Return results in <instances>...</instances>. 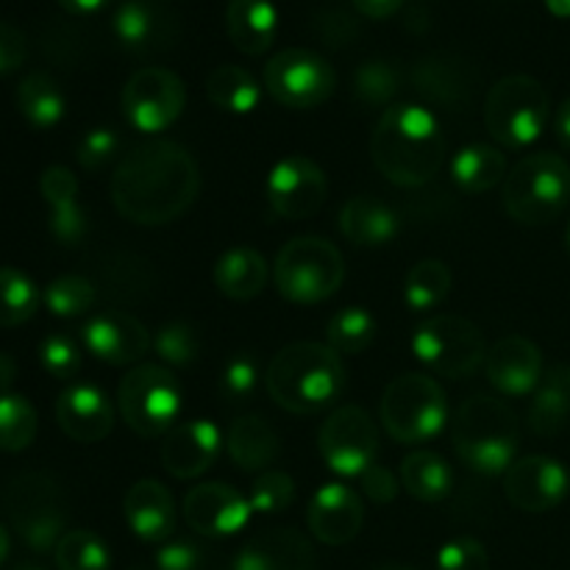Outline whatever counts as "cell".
Instances as JSON below:
<instances>
[{"label": "cell", "instance_id": "cell-52", "mask_svg": "<svg viewBox=\"0 0 570 570\" xmlns=\"http://www.w3.org/2000/svg\"><path fill=\"white\" fill-rule=\"evenodd\" d=\"M351 3L367 20H387V17L399 14L404 0H351Z\"/></svg>", "mask_w": 570, "mask_h": 570}, {"label": "cell", "instance_id": "cell-16", "mask_svg": "<svg viewBox=\"0 0 570 570\" xmlns=\"http://www.w3.org/2000/svg\"><path fill=\"white\" fill-rule=\"evenodd\" d=\"M570 493V471L546 454L518 456L504 473V495L521 512H551Z\"/></svg>", "mask_w": 570, "mask_h": 570}, {"label": "cell", "instance_id": "cell-25", "mask_svg": "<svg viewBox=\"0 0 570 570\" xmlns=\"http://www.w3.org/2000/svg\"><path fill=\"white\" fill-rule=\"evenodd\" d=\"M232 570H315V549L298 529H267L237 551Z\"/></svg>", "mask_w": 570, "mask_h": 570}, {"label": "cell", "instance_id": "cell-21", "mask_svg": "<svg viewBox=\"0 0 570 570\" xmlns=\"http://www.w3.org/2000/svg\"><path fill=\"white\" fill-rule=\"evenodd\" d=\"M312 538L326 546H345L356 540L365 523L362 495L345 482H326L315 490L306 510Z\"/></svg>", "mask_w": 570, "mask_h": 570}, {"label": "cell", "instance_id": "cell-60", "mask_svg": "<svg viewBox=\"0 0 570 570\" xmlns=\"http://www.w3.org/2000/svg\"><path fill=\"white\" fill-rule=\"evenodd\" d=\"M566 245H568V254H570V223H568V228H566Z\"/></svg>", "mask_w": 570, "mask_h": 570}, {"label": "cell", "instance_id": "cell-35", "mask_svg": "<svg viewBox=\"0 0 570 570\" xmlns=\"http://www.w3.org/2000/svg\"><path fill=\"white\" fill-rule=\"evenodd\" d=\"M111 31L122 48L148 50L159 42L165 20H161V11L148 0H126L117 6L111 17Z\"/></svg>", "mask_w": 570, "mask_h": 570}, {"label": "cell", "instance_id": "cell-57", "mask_svg": "<svg viewBox=\"0 0 570 570\" xmlns=\"http://www.w3.org/2000/svg\"><path fill=\"white\" fill-rule=\"evenodd\" d=\"M9 551H11L9 529H6L3 523H0V566H3V562H6V557H9Z\"/></svg>", "mask_w": 570, "mask_h": 570}, {"label": "cell", "instance_id": "cell-48", "mask_svg": "<svg viewBox=\"0 0 570 570\" xmlns=\"http://www.w3.org/2000/svg\"><path fill=\"white\" fill-rule=\"evenodd\" d=\"M117 150H120V137H117L115 128L98 126V128H92L89 134H83L81 142H78L76 159L83 170L98 173V170H104L111 159H115Z\"/></svg>", "mask_w": 570, "mask_h": 570}, {"label": "cell", "instance_id": "cell-55", "mask_svg": "<svg viewBox=\"0 0 570 570\" xmlns=\"http://www.w3.org/2000/svg\"><path fill=\"white\" fill-rule=\"evenodd\" d=\"M17 379V362L14 356L6 354V351H0V393H6V390L14 384Z\"/></svg>", "mask_w": 570, "mask_h": 570}, {"label": "cell", "instance_id": "cell-19", "mask_svg": "<svg viewBox=\"0 0 570 570\" xmlns=\"http://www.w3.org/2000/svg\"><path fill=\"white\" fill-rule=\"evenodd\" d=\"M223 445H226V438L209 417H193V421L176 423L161 440V468L173 479H184V482L198 479L215 465Z\"/></svg>", "mask_w": 570, "mask_h": 570}, {"label": "cell", "instance_id": "cell-44", "mask_svg": "<svg viewBox=\"0 0 570 570\" xmlns=\"http://www.w3.org/2000/svg\"><path fill=\"white\" fill-rule=\"evenodd\" d=\"M262 384V365L250 351H243V354H234L232 360H226L220 371V382H217V390H220L223 401L226 404H248L256 393H259Z\"/></svg>", "mask_w": 570, "mask_h": 570}, {"label": "cell", "instance_id": "cell-27", "mask_svg": "<svg viewBox=\"0 0 570 570\" xmlns=\"http://www.w3.org/2000/svg\"><path fill=\"white\" fill-rule=\"evenodd\" d=\"M226 451L234 465L243 473L271 471L273 462L278 460L282 440L276 429L259 415H243L232 423L226 434Z\"/></svg>", "mask_w": 570, "mask_h": 570}, {"label": "cell", "instance_id": "cell-5", "mask_svg": "<svg viewBox=\"0 0 570 570\" xmlns=\"http://www.w3.org/2000/svg\"><path fill=\"white\" fill-rule=\"evenodd\" d=\"M570 204V165L560 154L538 150L507 173L504 209L521 226H546Z\"/></svg>", "mask_w": 570, "mask_h": 570}, {"label": "cell", "instance_id": "cell-47", "mask_svg": "<svg viewBox=\"0 0 570 570\" xmlns=\"http://www.w3.org/2000/svg\"><path fill=\"white\" fill-rule=\"evenodd\" d=\"M438 570H490V554L476 538H451L440 546Z\"/></svg>", "mask_w": 570, "mask_h": 570}, {"label": "cell", "instance_id": "cell-37", "mask_svg": "<svg viewBox=\"0 0 570 570\" xmlns=\"http://www.w3.org/2000/svg\"><path fill=\"white\" fill-rule=\"evenodd\" d=\"M379 323L365 306H343L326 323V345H332L340 356H356L367 351L376 340Z\"/></svg>", "mask_w": 570, "mask_h": 570}, {"label": "cell", "instance_id": "cell-23", "mask_svg": "<svg viewBox=\"0 0 570 570\" xmlns=\"http://www.w3.org/2000/svg\"><path fill=\"white\" fill-rule=\"evenodd\" d=\"M78 178L70 167L50 165L39 178V193L50 209L48 228L53 239L65 248H76L87 239L89 217L78 200Z\"/></svg>", "mask_w": 570, "mask_h": 570}, {"label": "cell", "instance_id": "cell-46", "mask_svg": "<svg viewBox=\"0 0 570 570\" xmlns=\"http://www.w3.org/2000/svg\"><path fill=\"white\" fill-rule=\"evenodd\" d=\"M39 362L50 379L70 382L81 371V348L67 334H48L39 345Z\"/></svg>", "mask_w": 570, "mask_h": 570}, {"label": "cell", "instance_id": "cell-38", "mask_svg": "<svg viewBox=\"0 0 570 570\" xmlns=\"http://www.w3.org/2000/svg\"><path fill=\"white\" fill-rule=\"evenodd\" d=\"M42 304V293L17 267H0V328H14L31 321Z\"/></svg>", "mask_w": 570, "mask_h": 570}, {"label": "cell", "instance_id": "cell-12", "mask_svg": "<svg viewBox=\"0 0 570 570\" xmlns=\"http://www.w3.org/2000/svg\"><path fill=\"white\" fill-rule=\"evenodd\" d=\"M337 87L334 67L309 48H287L265 65V92L287 109H315Z\"/></svg>", "mask_w": 570, "mask_h": 570}, {"label": "cell", "instance_id": "cell-18", "mask_svg": "<svg viewBox=\"0 0 570 570\" xmlns=\"http://www.w3.org/2000/svg\"><path fill=\"white\" fill-rule=\"evenodd\" d=\"M81 343L95 360L115 367L142 365L154 337L139 317L128 312H100L81 328Z\"/></svg>", "mask_w": 570, "mask_h": 570}, {"label": "cell", "instance_id": "cell-50", "mask_svg": "<svg viewBox=\"0 0 570 570\" xmlns=\"http://www.w3.org/2000/svg\"><path fill=\"white\" fill-rule=\"evenodd\" d=\"M360 488L362 493H365V499H371L373 504H393L395 499H399V479H395V473L390 471V468L384 465H371L365 473L360 476Z\"/></svg>", "mask_w": 570, "mask_h": 570}, {"label": "cell", "instance_id": "cell-22", "mask_svg": "<svg viewBox=\"0 0 570 570\" xmlns=\"http://www.w3.org/2000/svg\"><path fill=\"white\" fill-rule=\"evenodd\" d=\"M56 423L76 443H100L115 429V406L98 384L78 382L56 401Z\"/></svg>", "mask_w": 570, "mask_h": 570}, {"label": "cell", "instance_id": "cell-53", "mask_svg": "<svg viewBox=\"0 0 570 570\" xmlns=\"http://www.w3.org/2000/svg\"><path fill=\"white\" fill-rule=\"evenodd\" d=\"M554 134H557V139H560L562 148L570 150V98L562 100L560 109H557Z\"/></svg>", "mask_w": 570, "mask_h": 570}, {"label": "cell", "instance_id": "cell-6", "mask_svg": "<svg viewBox=\"0 0 570 570\" xmlns=\"http://www.w3.org/2000/svg\"><path fill=\"white\" fill-rule=\"evenodd\" d=\"M551 117V100L543 83L532 76H504L490 87L484 100V128L510 150L538 142Z\"/></svg>", "mask_w": 570, "mask_h": 570}, {"label": "cell", "instance_id": "cell-59", "mask_svg": "<svg viewBox=\"0 0 570 570\" xmlns=\"http://www.w3.org/2000/svg\"><path fill=\"white\" fill-rule=\"evenodd\" d=\"M14 570H45V568H39V566H20V568H14Z\"/></svg>", "mask_w": 570, "mask_h": 570}, {"label": "cell", "instance_id": "cell-9", "mask_svg": "<svg viewBox=\"0 0 570 570\" xmlns=\"http://www.w3.org/2000/svg\"><path fill=\"white\" fill-rule=\"evenodd\" d=\"M6 512L11 529L37 554L56 551L59 540L67 534L65 495L50 473L28 471L11 479L6 490Z\"/></svg>", "mask_w": 570, "mask_h": 570}, {"label": "cell", "instance_id": "cell-34", "mask_svg": "<svg viewBox=\"0 0 570 570\" xmlns=\"http://www.w3.org/2000/svg\"><path fill=\"white\" fill-rule=\"evenodd\" d=\"M212 106L228 115H250L262 100V83L239 65H220L206 78Z\"/></svg>", "mask_w": 570, "mask_h": 570}, {"label": "cell", "instance_id": "cell-43", "mask_svg": "<svg viewBox=\"0 0 570 570\" xmlns=\"http://www.w3.org/2000/svg\"><path fill=\"white\" fill-rule=\"evenodd\" d=\"M399 89V70L384 59H367L365 65H360L354 76V92L365 106H384V109H390Z\"/></svg>", "mask_w": 570, "mask_h": 570}, {"label": "cell", "instance_id": "cell-15", "mask_svg": "<svg viewBox=\"0 0 570 570\" xmlns=\"http://www.w3.org/2000/svg\"><path fill=\"white\" fill-rule=\"evenodd\" d=\"M328 181L321 165L306 156H287L267 173L265 198L278 217L306 220L326 204Z\"/></svg>", "mask_w": 570, "mask_h": 570}, {"label": "cell", "instance_id": "cell-1", "mask_svg": "<svg viewBox=\"0 0 570 570\" xmlns=\"http://www.w3.org/2000/svg\"><path fill=\"white\" fill-rule=\"evenodd\" d=\"M200 170L184 145L154 139L115 167L111 204L137 226H167L195 204Z\"/></svg>", "mask_w": 570, "mask_h": 570}, {"label": "cell", "instance_id": "cell-36", "mask_svg": "<svg viewBox=\"0 0 570 570\" xmlns=\"http://www.w3.org/2000/svg\"><path fill=\"white\" fill-rule=\"evenodd\" d=\"M451 271L440 259H423L412 265L404 278V304L410 312H432L449 298L451 293Z\"/></svg>", "mask_w": 570, "mask_h": 570}, {"label": "cell", "instance_id": "cell-41", "mask_svg": "<svg viewBox=\"0 0 570 570\" xmlns=\"http://www.w3.org/2000/svg\"><path fill=\"white\" fill-rule=\"evenodd\" d=\"M42 304L56 317H81L95 306V287L89 278L67 273L42 289Z\"/></svg>", "mask_w": 570, "mask_h": 570}, {"label": "cell", "instance_id": "cell-4", "mask_svg": "<svg viewBox=\"0 0 570 570\" xmlns=\"http://www.w3.org/2000/svg\"><path fill=\"white\" fill-rule=\"evenodd\" d=\"M454 451L471 471L504 476L518 460L521 429L510 406L493 395H473L456 410L451 426Z\"/></svg>", "mask_w": 570, "mask_h": 570}, {"label": "cell", "instance_id": "cell-11", "mask_svg": "<svg viewBox=\"0 0 570 570\" xmlns=\"http://www.w3.org/2000/svg\"><path fill=\"white\" fill-rule=\"evenodd\" d=\"M412 354L421 365H426L434 376L460 379L473 376L484 365L488 345L482 328L462 315H432L412 334Z\"/></svg>", "mask_w": 570, "mask_h": 570}, {"label": "cell", "instance_id": "cell-14", "mask_svg": "<svg viewBox=\"0 0 570 570\" xmlns=\"http://www.w3.org/2000/svg\"><path fill=\"white\" fill-rule=\"evenodd\" d=\"M122 115L139 134H161L184 115L187 87L167 67H142L122 87Z\"/></svg>", "mask_w": 570, "mask_h": 570}, {"label": "cell", "instance_id": "cell-51", "mask_svg": "<svg viewBox=\"0 0 570 570\" xmlns=\"http://www.w3.org/2000/svg\"><path fill=\"white\" fill-rule=\"evenodd\" d=\"M28 56V39L14 22L0 20V76L20 70Z\"/></svg>", "mask_w": 570, "mask_h": 570}, {"label": "cell", "instance_id": "cell-2", "mask_svg": "<svg viewBox=\"0 0 570 570\" xmlns=\"http://www.w3.org/2000/svg\"><path fill=\"white\" fill-rule=\"evenodd\" d=\"M371 156L376 170L395 187L429 184L445 161V134L438 115L421 104H393L373 128Z\"/></svg>", "mask_w": 570, "mask_h": 570}, {"label": "cell", "instance_id": "cell-33", "mask_svg": "<svg viewBox=\"0 0 570 570\" xmlns=\"http://www.w3.org/2000/svg\"><path fill=\"white\" fill-rule=\"evenodd\" d=\"M17 109L26 117L28 126L37 128V131H48L65 120L67 98L53 76L33 70L17 87Z\"/></svg>", "mask_w": 570, "mask_h": 570}, {"label": "cell", "instance_id": "cell-3", "mask_svg": "<svg viewBox=\"0 0 570 570\" xmlns=\"http://www.w3.org/2000/svg\"><path fill=\"white\" fill-rule=\"evenodd\" d=\"M265 387L273 404L293 415L321 412L343 395V356L326 343H289L267 365Z\"/></svg>", "mask_w": 570, "mask_h": 570}, {"label": "cell", "instance_id": "cell-28", "mask_svg": "<svg viewBox=\"0 0 570 570\" xmlns=\"http://www.w3.org/2000/svg\"><path fill=\"white\" fill-rule=\"evenodd\" d=\"M226 28L234 48L248 56H262L276 42L278 9L273 0H228Z\"/></svg>", "mask_w": 570, "mask_h": 570}, {"label": "cell", "instance_id": "cell-13", "mask_svg": "<svg viewBox=\"0 0 570 570\" xmlns=\"http://www.w3.org/2000/svg\"><path fill=\"white\" fill-rule=\"evenodd\" d=\"M317 449L332 473L360 479L379 456V429L362 406H340L323 421Z\"/></svg>", "mask_w": 570, "mask_h": 570}, {"label": "cell", "instance_id": "cell-58", "mask_svg": "<svg viewBox=\"0 0 570 570\" xmlns=\"http://www.w3.org/2000/svg\"><path fill=\"white\" fill-rule=\"evenodd\" d=\"M376 570H412V568H406V566H382V568H376Z\"/></svg>", "mask_w": 570, "mask_h": 570}, {"label": "cell", "instance_id": "cell-20", "mask_svg": "<svg viewBox=\"0 0 570 570\" xmlns=\"http://www.w3.org/2000/svg\"><path fill=\"white\" fill-rule=\"evenodd\" d=\"M484 373L495 393L523 399V395H532L543 379V354H540L538 343L523 334H507L488 348Z\"/></svg>", "mask_w": 570, "mask_h": 570}, {"label": "cell", "instance_id": "cell-54", "mask_svg": "<svg viewBox=\"0 0 570 570\" xmlns=\"http://www.w3.org/2000/svg\"><path fill=\"white\" fill-rule=\"evenodd\" d=\"M56 3L70 14H95V11L106 9L111 0H56Z\"/></svg>", "mask_w": 570, "mask_h": 570}, {"label": "cell", "instance_id": "cell-8", "mask_svg": "<svg viewBox=\"0 0 570 570\" xmlns=\"http://www.w3.org/2000/svg\"><path fill=\"white\" fill-rule=\"evenodd\" d=\"M379 415L395 443H429L449 423V401L438 379L426 373H404L387 384Z\"/></svg>", "mask_w": 570, "mask_h": 570}, {"label": "cell", "instance_id": "cell-10", "mask_svg": "<svg viewBox=\"0 0 570 570\" xmlns=\"http://www.w3.org/2000/svg\"><path fill=\"white\" fill-rule=\"evenodd\" d=\"M117 406L126 426L139 438H165L181 412V384L170 367L142 362L122 376Z\"/></svg>", "mask_w": 570, "mask_h": 570}, {"label": "cell", "instance_id": "cell-24", "mask_svg": "<svg viewBox=\"0 0 570 570\" xmlns=\"http://www.w3.org/2000/svg\"><path fill=\"white\" fill-rule=\"evenodd\" d=\"M122 515L142 543H167L176 534V499L156 479H139L128 488Z\"/></svg>", "mask_w": 570, "mask_h": 570}, {"label": "cell", "instance_id": "cell-56", "mask_svg": "<svg viewBox=\"0 0 570 570\" xmlns=\"http://www.w3.org/2000/svg\"><path fill=\"white\" fill-rule=\"evenodd\" d=\"M546 9L554 17H570V0H546Z\"/></svg>", "mask_w": 570, "mask_h": 570}, {"label": "cell", "instance_id": "cell-39", "mask_svg": "<svg viewBox=\"0 0 570 570\" xmlns=\"http://www.w3.org/2000/svg\"><path fill=\"white\" fill-rule=\"evenodd\" d=\"M37 410L26 395L0 393V451H26L37 440Z\"/></svg>", "mask_w": 570, "mask_h": 570}, {"label": "cell", "instance_id": "cell-7", "mask_svg": "<svg viewBox=\"0 0 570 570\" xmlns=\"http://www.w3.org/2000/svg\"><path fill=\"white\" fill-rule=\"evenodd\" d=\"M273 282L289 304H323L345 282V259L337 245L323 237H295L273 262Z\"/></svg>", "mask_w": 570, "mask_h": 570}, {"label": "cell", "instance_id": "cell-45", "mask_svg": "<svg viewBox=\"0 0 570 570\" xmlns=\"http://www.w3.org/2000/svg\"><path fill=\"white\" fill-rule=\"evenodd\" d=\"M295 499V482L289 473L284 471H265L254 479L248 493L250 510L259 515H278L287 510Z\"/></svg>", "mask_w": 570, "mask_h": 570}, {"label": "cell", "instance_id": "cell-49", "mask_svg": "<svg viewBox=\"0 0 570 570\" xmlns=\"http://www.w3.org/2000/svg\"><path fill=\"white\" fill-rule=\"evenodd\" d=\"M156 570H209V551L189 538L167 540L156 551Z\"/></svg>", "mask_w": 570, "mask_h": 570}, {"label": "cell", "instance_id": "cell-31", "mask_svg": "<svg viewBox=\"0 0 570 570\" xmlns=\"http://www.w3.org/2000/svg\"><path fill=\"white\" fill-rule=\"evenodd\" d=\"M451 178L468 195H482L507 178L504 150L488 142L465 145L451 159Z\"/></svg>", "mask_w": 570, "mask_h": 570}, {"label": "cell", "instance_id": "cell-32", "mask_svg": "<svg viewBox=\"0 0 570 570\" xmlns=\"http://www.w3.org/2000/svg\"><path fill=\"white\" fill-rule=\"evenodd\" d=\"M401 488L423 504H438L454 490V471L438 451H412L401 462Z\"/></svg>", "mask_w": 570, "mask_h": 570}, {"label": "cell", "instance_id": "cell-26", "mask_svg": "<svg viewBox=\"0 0 570 570\" xmlns=\"http://www.w3.org/2000/svg\"><path fill=\"white\" fill-rule=\"evenodd\" d=\"M340 232L356 248H384L401 232V217L373 195H356L340 209Z\"/></svg>", "mask_w": 570, "mask_h": 570}, {"label": "cell", "instance_id": "cell-17", "mask_svg": "<svg viewBox=\"0 0 570 570\" xmlns=\"http://www.w3.org/2000/svg\"><path fill=\"white\" fill-rule=\"evenodd\" d=\"M184 521L200 538H232L248 527V495L226 482H204L184 495Z\"/></svg>", "mask_w": 570, "mask_h": 570}, {"label": "cell", "instance_id": "cell-30", "mask_svg": "<svg viewBox=\"0 0 570 570\" xmlns=\"http://www.w3.org/2000/svg\"><path fill=\"white\" fill-rule=\"evenodd\" d=\"M527 423L538 438H557L570 423V367L554 365L532 393Z\"/></svg>", "mask_w": 570, "mask_h": 570}, {"label": "cell", "instance_id": "cell-29", "mask_svg": "<svg viewBox=\"0 0 570 570\" xmlns=\"http://www.w3.org/2000/svg\"><path fill=\"white\" fill-rule=\"evenodd\" d=\"M212 278H215V287L226 298L250 301L262 295V289L267 287L271 265H267V259L256 248L237 245V248H228L226 254L217 256Z\"/></svg>", "mask_w": 570, "mask_h": 570}, {"label": "cell", "instance_id": "cell-40", "mask_svg": "<svg viewBox=\"0 0 570 570\" xmlns=\"http://www.w3.org/2000/svg\"><path fill=\"white\" fill-rule=\"evenodd\" d=\"M59 570H111V551L89 529H72L59 540L53 551Z\"/></svg>", "mask_w": 570, "mask_h": 570}, {"label": "cell", "instance_id": "cell-42", "mask_svg": "<svg viewBox=\"0 0 570 570\" xmlns=\"http://www.w3.org/2000/svg\"><path fill=\"white\" fill-rule=\"evenodd\" d=\"M154 348L165 365L189 367L200 360L204 343H200L198 328L189 326L187 321H170L156 332Z\"/></svg>", "mask_w": 570, "mask_h": 570}]
</instances>
